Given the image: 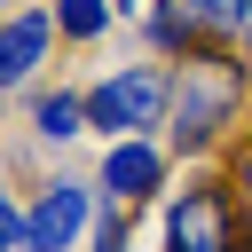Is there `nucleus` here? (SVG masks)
I'll use <instances>...</instances> for the list:
<instances>
[{
	"mask_svg": "<svg viewBox=\"0 0 252 252\" xmlns=\"http://www.w3.org/2000/svg\"><path fill=\"white\" fill-rule=\"evenodd\" d=\"M244 110H252V102H244V55H228V47L181 55V63H173V118H165V150L197 165V158L220 150V134H228Z\"/></svg>",
	"mask_w": 252,
	"mask_h": 252,
	"instance_id": "f257e3e1",
	"label": "nucleus"
},
{
	"mask_svg": "<svg viewBox=\"0 0 252 252\" xmlns=\"http://www.w3.org/2000/svg\"><path fill=\"white\" fill-rule=\"evenodd\" d=\"M244 213L252 205H236L228 173H189L165 197V252H252Z\"/></svg>",
	"mask_w": 252,
	"mask_h": 252,
	"instance_id": "f03ea898",
	"label": "nucleus"
},
{
	"mask_svg": "<svg viewBox=\"0 0 252 252\" xmlns=\"http://www.w3.org/2000/svg\"><path fill=\"white\" fill-rule=\"evenodd\" d=\"M79 94H87V126H94V134H110V142L150 134V126H165V118H173V71H165V63H126V71H110V79L79 87Z\"/></svg>",
	"mask_w": 252,
	"mask_h": 252,
	"instance_id": "7ed1b4c3",
	"label": "nucleus"
},
{
	"mask_svg": "<svg viewBox=\"0 0 252 252\" xmlns=\"http://www.w3.org/2000/svg\"><path fill=\"white\" fill-rule=\"evenodd\" d=\"M87 205H94L87 181H63V173L39 181V197L24 205V252H71L87 228Z\"/></svg>",
	"mask_w": 252,
	"mask_h": 252,
	"instance_id": "20e7f679",
	"label": "nucleus"
},
{
	"mask_svg": "<svg viewBox=\"0 0 252 252\" xmlns=\"http://www.w3.org/2000/svg\"><path fill=\"white\" fill-rule=\"evenodd\" d=\"M158 189H165V150L150 134H126L102 150V197L110 205H150Z\"/></svg>",
	"mask_w": 252,
	"mask_h": 252,
	"instance_id": "39448f33",
	"label": "nucleus"
},
{
	"mask_svg": "<svg viewBox=\"0 0 252 252\" xmlns=\"http://www.w3.org/2000/svg\"><path fill=\"white\" fill-rule=\"evenodd\" d=\"M55 39H63V32H55V8H16V16L0 24V94H8V87H32Z\"/></svg>",
	"mask_w": 252,
	"mask_h": 252,
	"instance_id": "423d86ee",
	"label": "nucleus"
},
{
	"mask_svg": "<svg viewBox=\"0 0 252 252\" xmlns=\"http://www.w3.org/2000/svg\"><path fill=\"white\" fill-rule=\"evenodd\" d=\"M32 134H39V142H79V134H87V94H71V87L32 94Z\"/></svg>",
	"mask_w": 252,
	"mask_h": 252,
	"instance_id": "0eeeda50",
	"label": "nucleus"
},
{
	"mask_svg": "<svg viewBox=\"0 0 252 252\" xmlns=\"http://www.w3.org/2000/svg\"><path fill=\"white\" fill-rule=\"evenodd\" d=\"M110 16H118L110 0H55V32H63V39H79V47H87V39H102V32H110Z\"/></svg>",
	"mask_w": 252,
	"mask_h": 252,
	"instance_id": "6e6552de",
	"label": "nucleus"
},
{
	"mask_svg": "<svg viewBox=\"0 0 252 252\" xmlns=\"http://www.w3.org/2000/svg\"><path fill=\"white\" fill-rule=\"evenodd\" d=\"M213 39H244V24H252V0H181Z\"/></svg>",
	"mask_w": 252,
	"mask_h": 252,
	"instance_id": "1a4fd4ad",
	"label": "nucleus"
},
{
	"mask_svg": "<svg viewBox=\"0 0 252 252\" xmlns=\"http://www.w3.org/2000/svg\"><path fill=\"white\" fill-rule=\"evenodd\" d=\"M0 252H24V205L0 189Z\"/></svg>",
	"mask_w": 252,
	"mask_h": 252,
	"instance_id": "9d476101",
	"label": "nucleus"
},
{
	"mask_svg": "<svg viewBox=\"0 0 252 252\" xmlns=\"http://www.w3.org/2000/svg\"><path fill=\"white\" fill-rule=\"evenodd\" d=\"M228 181H236V197L252 205V142H244V150H228Z\"/></svg>",
	"mask_w": 252,
	"mask_h": 252,
	"instance_id": "9b49d317",
	"label": "nucleus"
},
{
	"mask_svg": "<svg viewBox=\"0 0 252 252\" xmlns=\"http://www.w3.org/2000/svg\"><path fill=\"white\" fill-rule=\"evenodd\" d=\"M110 8H118V16H134V8H142V0H110Z\"/></svg>",
	"mask_w": 252,
	"mask_h": 252,
	"instance_id": "f8f14e48",
	"label": "nucleus"
},
{
	"mask_svg": "<svg viewBox=\"0 0 252 252\" xmlns=\"http://www.w3.org/2000/svg\"><path fill=\"white\" fill-rule=\"evenodd\" d=\"M244 63H252V24H244Z\"/></svg>",
	"mask_w": 252,
	"mask_h": 252,
	"instance_id": "ddd939ff",
	"label": "nucleus"
},
{
	"mask_svg": "<svg viewBox=\"0 0 252 252\" xmlns=\"http://www.w3.org/2000/svg\"><path fill=\"white\" fill-rule=\"evenodd\" d=\"M0 8H32V0H0Z\"/></svg>",
	"mask_w": 252,
	"mask_h": 252,
	"instance_id": "4468645a",
	"label": "nucleus"
},
{
	"mask_svg": "<svg viewBox=\"0 0 252 252\" xmlns=\"http://www.w3.org/2000/svg\"><path fill=\"white\" fill-rule=\"evenodd\" d=\"M244 118H252V110H244Z\"/></svg>",
	"mask_w": 252,
	"mask_h": 252,
	"instance_id": "2eb2a0df",
	"label": "nucleus"
}]
</instances>
